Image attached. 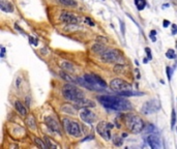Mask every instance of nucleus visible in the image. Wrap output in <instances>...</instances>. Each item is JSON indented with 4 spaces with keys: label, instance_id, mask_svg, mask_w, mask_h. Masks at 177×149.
Instances as JSON below:
<instances>
[{
    "label": "nucleus",
    "instance_id": "obj_1",
    "mask_svg": "<svg viewBox=\"0 0 177 149\" xmlns=\"http://www.w3.org/2000/svg\"><path fill=\"white\" fill-rule=\"evenodd\" d=\"M98 101L106 109L113 111H129L133 109L132 104L127 99L113 95H101L97 98Z\"/></svg>",
    "mask_w": 177,
    "mask_h": 149
},
{
    "label": "nucleus",
    "instance_id": "obj_2",
    "mask_svg": "<svg viewBox=\"0 0 177 149\" xmlns=\"http://www.w3.org/2000/svg\"><path fill=\"white\" fill-rule=\"evenodd\" d=\"M77 83L85 88L96 92H103L105 91V88L107 87L106 82L104 81L100 76L95 74H87L84 75L83 78H78Z\"/></svg>",
    "mask_w": 177,
    "mask_h": 149
},
{
    "label": "nucleus",
    "instance_id": "obj_3",
    "mask_svg": "<svg viewBox=\"0 0 177 149\" xmlns=\"http://www.w3.org/2000/svg\"><path fill=\"white\" fill-rule=\"evenodd\" d=\"M62 95L67 101H73L75 104H78L83 101L85 96L84 92L81 89H79L77 86H75L73 83L72 84L67 83V84L63 85V87H62Z\"/></svg>",
    "mask_w": 177,
    "mask_h": 149
},
{
    "label": "nucleus",
    "instance_id": "obj_4",
    "mask_svg": "<svg viewBox=\"0 0 177 149\" xmlns=\"http://www.w3.org/2000/svg\"><path fill=\"white\" fill-rule=\"evenodd\" d=\"M126 124L127 129L134 134H139L145 129V122L138 115L129 114L126 116Z\"/></svg>",
    "mask_w": 177,
    "mask_h": 149
},
{
    "label": "nucleus",
    "instance_id": "obj_5",
    "mask_svg": "<svg viewBox=\"0 0 177 149\" xmlns=\"http://www.w3.org/2000/svg\"><path fill=\"white\" fill-rule=\"evenodd\" d=\"M62 122H63V125L65 127L66 132L71 136L75 138H79L82 136L81 126H80V124L77 121H73L69 118H63Z\"/></svg>",
    "mask_w": 177,
    "mask_h": 149
},
{
    "label": "nucleus",
    "instance_id": "obj_6",
    "mask_svg": "<svg viewBox=\"0 0 177 149\" xmlns=\"http://www.w3.org/2000/svg\"><path fill=\"white\" fill-rule=\"evenodd\" d=\"M101 58L106 63H112V62H120L121 61V54L118 50H106L101 55Z\"/></svg>",
    "mask_w": 177,
    "mask_h": 149
},
{
    "label": "nucleus",
    "instance_id": "obj_7",
    "mask_svg": "<svg viewBox=\"0 0 177 149\" xmlns=\"http://www.w3.org/2000/svg\"><path fill=\"white\" fill-rule=\"evenodd\" d=\"M113 127V124L108 123L105 121H101L96 126V130L100 134V136L104 138L105 140H110L111 139V129Z\"/></svg>",
    "mask_w": 177,
    "mask_h": 149
},
{
    "label": "nucleus",
    "instance_id": "obj_8",
    "mask_svg": "<svg viewBox=\"0 0 177 149\" xmlns=\"http://www.w3.org/2000/svg\"><path fill=\"white\" fill-rule=\"evenodd\" d=\"M160 110V105H158L157 99H151L149 101H146L142 107V113L144 115H149L155 113Z\"/></svg>",
    "mask_w": 177,
    "mask_h": 149
},
{
    "label": "nucleus",
    "instance_id": "obj_9",
    "mask_svg": "<svg viewBox=\"0 0 177 149\" xmlns=\"http://www.w3.org/2000/svg\"><path fill=\"white\" fill-rule=\"evenodd\" d=\"M110 88L113 91H115V92H119V91L129 89V85L127 84V82H126L124 80L117 78V79H113L110 82Z\"/></svg>",
    "mask_w": 177,
    "mask_h": 149
},
{
    "label": "nucleus",
    "instance_id": "obj_10",
    "mask_svg": "<svg viewBox=\"0 0 177 149\" xmlns=\"http://www.w3.org/2000/svg\"><path fill=\"white\" fill-rule=\"evenodd\" d=\"M60 20L61 22H63L66 25H77L79 23V18L76 15H74L73 12H62L60 15Z\"/></svg>",
    "mask_w": 177,
    "mask_h": 149
},
{
    "label": "nucleus",
    "instance_id": "obj_11",
    "mask_svg": "<svg viewBox=\"0 0 177 149\" xmlns=\"http://www.w3.org/2000/svg\"><path fill=\"white\" fill-rule=\"evenodd\" d=\"M80 118L88 124H92L96 120V115L91 110L84 108L81 111V113H80Z\"/></svg>",
    "mask_w": 177,
    "mask_h": 149
},
{
    "label": "nucleus",
    "instance_id": "obj_12",
    "mask_svg": "<svg viewBox=\"0 0 177 149\" xmlns=\"http://www.w3.org/2000/svg\"><path fill=\"white\" fill-rule=\"evenodd\" d=\"M45 123L53 133H56V134H58V135H61L60 125H59L58 121H57L55 118H53L52 116H47L45 118Z\"/></svg>",
    "mask_w": 177,
    "mask_h": 149
},
{
    "label": "nucleus",
    "instance_id": "obj_13",
    "mask_svg": "<svg viewBox=\"0 0 177 149\" xmlns=\"http://www.w3.org/2000/svg\"><path fill=\"white\" fill-rule=\"evenodd\" d=\"M147 143L150 148L152 149H158L161 148V140L158 136L155 135H149L147 137Z\"/></svg>",
    "mask_w": 177,
    "mask_h": 149
},
{
    "label": "nucleus",
    "instance_id": "obj_14",
    "mask_svg": "<svg viewBox=\"0 0 177 149\" xmlns=\"http://www.w3.org/2000/svg\"><path fill=\"white\" fill-rule=\"evenodd\" d=\"M0 9L3 12H14V5L10 3L7 0H0Z\"/></svg>",
    "mask_w": 177,
    "mask_h": 149
},
{
    "label": "nucleus",
    "instance_id": "obj_15",
    "mask_svg": "<svg viewBox=\"0 0 177 149\" xmlns=\"http://www.w3.org/2000/svg\"><path fill=\"white\" fill-rule=\"evenodd\" d=\"M15 107H16V110H17L19 113L22 115L23 117H26L28 114V111H27V108L21 103L20 101H15Z\"/></svg>",
    "mask_w": 177,
    "mask_h": 149
},
{
    "label": "nucleus",
    "instance_id": "obj_16",
    "mask_svg": "<svg viewBox=\"0 0 177 149\" xmlns=\"http://www.w3.org/2000/svg\"><path fill=\"white\" fill-rule=\"evenodd\" d=\"M118 95L120 96H135V95H143L144 93L141 92V91H134V90H129V89H126V90H122L119 91Z\"/></svg>",
    "mask_w": 177,
    "mask_h": 149
},
{
    "label": "nucleus",
    "instance_id": "obj_17",
    "mask_svg": "<svg viewBox=\"0 0 177 149\" xmlns=\"http://www.w3.org/2000/svg\"><path fill=\"white\" fill-rule=\"evenodd\" d=\"M59 75H60V77L65 81L66 83H73V84H76L77 83V79L71 77V75H69V73L65 72V70H61V72L59 73Z\"/></svg>",
    "mask_w": 177,
    "mask_h": 149
},
{
    "label": "nucleus",
    "instance_id": "obj_18",
    "mask_svg": "<svg viewBox=\"0 0 177 149\" xmlns=\"http://www.w3.org/2000/svg\"><path fill=\"white\" fill-rule=\"evenodd\" d=\"M26 124L27 126L29 127L30 129H36V121H35V118L32 116V115H28L26 116Z\"/></svg>",
    "mask_w": 177,
    "mask_h": 149
},
{
    "label": "nucleus",
    "instance_id": "obj_19",
    "mask_svg": "<svg viewBox=\"0 0 177 149\" xmlns=\"http://www.w3.org/2000/svg\"><path fill=\"white\" fill-rule=\"evenodd\" d=\"M44 141H45V143H46V145L48 148H57L58 147V145L55 144V143L53 142V140H52L51 138H49L48 136H45V137H44Z\"/></svg>",
    "mask_w": 177,
    "mask_h": 149
},
{
    "label": "nucleus",
    "instance_id": "obj_20",
    "mask_svg": "<svg viewBox=\"0 0 177 149\" xmlns=\"http://www.w3.org/2000/svg\"><path fill=\"white\" fill-rule=\"evenodd\" d=\"M92 51L94 52V53H97V54H103L104 52L106 51V48L104 47L103 45H101V44H96L92 47Z\"/></svg>",
    "mask_w": 177,
    "mask_h": 149
},
{
    "label": "nucleus",
    "instance_id": "obj_21",
    "mask_svg": "<svg viewBox=\"0 0 177 149\" xmlns=\"http://www.w3.org/2000/svg\"><path fill=\"white\" fill-rule=\"evenodd\" d=\"M61 67L63 69L65 72L67 73H72V72H74V65H73L72 63H69V62H66V61H64V62H62L61 63Z\"/></svg>",
    "mask_w": 177,
    "mask_h": 149
},
{
    "label": "nucleus",
    "instance_id": "obj_22",
    "mask_svg": "<svg viewBox=\"0 0 177 149\" xmlns=\"http://www.w3.org/2000/svg\"><path fill=\"white\" fill-rule=\"evenodd\" d=\"M33 141H34V143H35V144L37 145L40 148H43V149L48 148V147H47V145H46V143H45V141H41V139H40V138L33 137Z\"/></svg>",
    "mask_w": 177,
    "mask_h": 149
},
{
    "label": "nucleus",
    "instance_id": "obj_23",
    "mask_svg": "<svg viewBox=\"0 0 177 149\" xmlns=\"http://www.w3.org/2000/svg\"><path fill=\"white\" fill-rule=\"evenodd\" d=\"M135 5L139 10L144 9V7L146 6V0H135Z\"/></svg>",
    "mask_w": 177,
    "mask_h": 149
},
{
    "label": "nucleus",
    "instance_id": "obj_24",
    "mask_svg": "<svg viewBox=\"0 0 177 149\" xmlns=\"http://www.w3.org/2000/svg\"><path fill=\"white\" fill-rule=\"evenodd\" d=\"M59 1L65 6H75V5H77L76 0H59Z\"/></svg>",
    "mask_w": 177,
    "mask_h": 149
},
{
    "label": "nucleus",
    "instance_id": "obj_25",
    "mask_svg": "<svg viewBox=\"0 0 177 149\" xmlns=\"http://www.w3.org/2000/svg\"><path fill=\"white\" fill-rule=\"evenodd\" d=\"M166 57L169 59H174L176 57V54H175V51L173 49H169L167 52H166Z\"/></svg>",
    "mask_w": 177,
    "mask_h": 149
},
{
    "label": "nucleus",
    "instance_id": "obj_26",
    "mask_svg": "<svg viewBox=\"0 0 177 149\" xmlns=\"http://www.w3.org/2000/svg\"><path fill=\"white\" fill-rule=\"evenodd\" d=\"M175 122H176V112H175V110H172V118H171V127H174V124H175Z\"/></svg>",
    "mask_w": 177,
    "mask_h": 149
},
{
    "label": "nucleus",
    "instance_id": "obj_27",
    "mask_svg": "<svg viewBox=\"0 0 177 149\" xmlns=\"http://www.w3.org/2000/svg\"><path fill=\"white\" fill-rule=\"evenodd\" d=\"M114 145L116 146H121L122 145V139L120 137H115L114 138Z\"/></svg>",
    "mask_w": 177,
    "mask_h": 149
},
{
    "label": "nucleus",
    "instance_id": "obj_28",
    "mask_svg": "<svg viewBox=\"0 0 177 149\" xmlns=\"http://www.w3.org/2000/svg\"><path fill=\"white\" fill-rule=\"evenodd\" d=\"M119 23H120V28H121V33L122 35H124V33H126V27H124V23L122 20H119Z\"/></svg>",
    "mask_w": 177,
    "mask_h": 149
},
{
    "label": "nucleus",
    "instance_id": "obj_29",
    "mask_svg": "<svg viewBox=\"0 0 177 149\" xmlns=\"http://www.w3.org/2000/svg\"><path fill=\"white\" fill-rule=\"evenodd\" d=\"M166 70H167V76H168V79L171 80V78H172V70L169 66L166 67Z\"/></svg>",
    "mask_w": 177,
    "mask_h": 149
},
{
    "label": "nucleus",
    "instance_id": "obj_30",
    "mask_svg": "<svg viewBox=\"0 0 177 149\" xmlns=\"http://www.w3.org/2000/svg\"><path fill=\"white\" fill-rule=\"evenodd\" d=\"M145 52H146V54H147L148 59L151 60L152 59V55H151V51H150V49L149 48H145Z\"/></svg>",
    "mask_w": 177,
    "mask_h": 149
},
{
    "label": "nucleus",
    "instance_id": "obj_31",
    "mask_svg": "<svg viewBox=\"0 0 177 149\" xmlns=\"http://www.w3.org/2000/svg\"><path fill=\"white\" fill-rule=\"evenodd\" d=\"M29 41H30V43L32 44V45H34V46H37V40H35V38H33L32 36H29Z\"/></svg>",
    "mask_w": 177,
    "mask_h": 149
},
{
    "label": "nucleus",
    "instance_id": "obj_32",
    "mask_svg": "<svg viewBox=\"0 0 177 149\" xmlns=\"http://www.w3.org/2000/svg\"><path fill=\"white\" fill-rule=\"evenodd\" d=\"M154 129H155V127L153 126L152 124H148V126H147V132L148 133H152Z\"/></svg>",
    "mask_w": 177,
    "mask_h": 149
},
{
    "label": "nucleus",
    "instance_id": "obj_33",
    "mask_svg": "<svg viewBox=\"0 0 177 149\" xmlns=\"http://www.w3.org/2000/svg\"><path fill=\"white\" fill-rule=\"evenodd\" d=\"M85 22L86 23H88L90 26H94V22H93L92 20H90L89 18H85Z\"/></svg>",
    "mask_w": 177,
    "mask_h": 149
},
{
    "label": "nucleus",
    "instance_id": "obj_34",
    "mask_svg": "<svg viewBox=\"0 0 177 149\" xmlns=\"http://www.w3.org/2000/svg\"><path fill=\"white\" fill-rule=\"evenodd\" d=\"M163 26H164V27H168V26H169V24H170V22H169V21L168 20H164V22H163Z\"/></svg>",
    "mask_w": 177,
    "mask_h": 149
},
{
    "label": "nucleus",
    "instance_id": "obj_35",
    "mask_svg": "<svg viewBox=\"0 0 177 149\" xmlns=\"http://www.w3.org/2000/svg\"><path fill=\"white\" fill-rule=\"evenodd\" d=\"M172 29H173V34H176V32H177V26L175 24L172 25Z\"/></svg>",
    "mask_w": 177,
    "mask_h": 149
},
{
    "label": "nucleus",
    "instance_id": "obj_36",
    "mask_svg": "<svg viewBox=\"0 0 177 149\" xmlns=\"http://www.w3.org/2000/svg\"><path fill=\"white\" fill-rule=\"evenodd\" d=\"M4 53H5V49L2 47V54H1V57H3L4 56Z\"/></svg>",
    "mask_w": 177,
    "mask_h": 149
},
{
    "label": "nucleus",
    "instance_id": "obj_37",
    "mask_svg": "<svg viewBox=\"0 0 177 149\" xmlns=\"http://www.w3.org/2000/svg\"><path fill=\"white\" fill-rule=\"evenodd\" d=\"M176 132H177V129H176Z\"/></svg>",
    "mask_w": 177,
    "mask_h": 149
}]
</instances>
